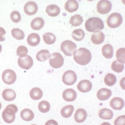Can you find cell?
Wrapping results in <instances>:
<instances>
[{
  "label": "cell",
  "instance_id": "20",
  "mask_svg": "<svg viewBox=\"0 0 125 125\" xmlns=\"http://www.w3.org/2000/svg\"><path fill=\"white\" fill-rule=\"evenodd\" d=\"M2 97L5 101L11 102L15 99L16 94L14 90L10 89H7L3 91Z\"/></svg>",
  "mask_w": 125,
  "mask_h": 125
},
{
  "label": "cell",
  "instance_id": "32",
  "mask_svg": "<svg viewBox=\"0 0 125 125\" xmlns=\"http://www.w3.org/2000/svg\"><path fill=\"white\" fill-rule=\"evenodd\" d=\"M83 21V17L78 14L72 16L70 20V23L74 27H77L80 26L82 24Z\"/></svg>",
  "mask_w": 125,
  "mask_h": 125
},
{
  "label": "cell",
  "instance_id": "38",
  "mask_svg": "<svg viewBox=\"0 0 125 125\" xmlns=\"http://www.w3.org/2000/svg\"><path fill=\"white\" fill-rule=\"evenodd\" d=\"M10 19L14 23H18L21 20V15L18 11H13L10 14Z\"/></svg>",
  "mask_w": 125,
  "mask_h": 125
},
{
  "label": "cell",
  "instance_id": "21",
  "mask_svg": "<svg viewBox=\"0 0 125 125\" xmlns=\"http://www.w3.org/2000/svg\"><path fill=\"white\" fill-rule=\"evenodd\" d=\"M46 11L48 15L55 17L59 14L60 12V9L56 5L51 4L47 6Z\"/></svg>",
  "mask_w": 125,
  "mask_h": 125
},
{
  "label": "cell",
  "instance_id": "15",
  "mask_svg": "<svg viewBox=\"0 0 125 125\" xmlns=\"http://www.w3.org/2000/svg\"><path fill=\"white\" fill-rule=\"evenodd\" d=\"M112 95L111 90L106 88H102L99 90L97 93V98L102 101L108 100Z\"/></svg>",
  "mask_w": 125,
  "mask_h": 125
},
{
  "label": "cell",
  "instance_id": "6",
  "mask_svg": "<svg viewBox=\"0 0 125 125\" xmlns=\"http://www.w3.org/2000/svg\"><path fill=\"white\" fill-rule=\"evenodd\" d=\"M49 58V62L50 66L54 69L59 68L63 64L64 59L62 55L60 53H53L50 55Z\"/></svg>",
  "mask_w": 125,
  "mask_h": 125
},
{
  "label": "cell",
  "instance_id": "34",
  "mask_svg": "<svg viewBox=\"0 0 125 125\" xmlns=\"http://www.w3.org/2000/svg\"><path fill=\"white\" fill-rule=\"evenodd\" d=\"M50 104L46 101H43L39 102L38 105V109L40 112L46 113L48 112L50 109Z\"/></svg>",
  "mask_w": 125,
  "mask_h": 125
},
{
  "label": "cell",
  "instance_id": "13",
  "mask_svg": "<svg viewBox=\"0 0 125 125\" xmlns=\"http://www.w3.org/2000/svg\"><path fill=\"white\" fill-rule=\"evenodd\" d=\"M77 89L80 92L83 93H88L92 89V83L89 80H82L77 85Z\"/></svg>",
  "mask_w": 125,
  "mask_h": 125
},
{
  "label": "cell",
  "instance_id": "37",
  "mask_svg": "<svg viewBox=\"0 0 125 125\" xmlns=\"http://www.w3.org/2000/svg\"><path fill=\"white\" fill-rule=\"evenodd\" d=\"M28 50L27 48L24 46H20L17 49V55L20 58H22L27 55Z\"/></svg>",
  "mask_w": 125,
  "mask_h": 125
},
{
  "label": "cell",
  "instance_id": "33",
  "mask_svg": "<svg viewBox=\"0 0 125 125\" xmlns=\"http://www.w3.org/2000/svg\"><path fill=\"white\" fill-rule=\"evenodd\" d=\"M12 36L17 40H22L24 39L25 34L23 31L18 28H15L11 31Z\"/></svg>",
  "mask_w": 125,
  "mask_h": 125
},
{
  "label": "cell",
  "instance_id": "35",
  "mask_svg": "<svg viewBox=\"0 0 125 125\" xmlns=\"http://www.w3.org/2000/svg\"><path fill=\"white\" fill-rule=\"evenodd\" d=\"M125 48H120L116 52V58L117 62L121 63L124 64L125 62Z\"/></svg>",
  "mask_w": 125,
  "mask_h": 125
},
{
  "label": "cell",
  "instance_id": "8",
  "mask_svg": "<svg viewBox=\"0 0 125 125\" xmlns=\"http://www.w3.org/2000/svg\"><path fill=\"white\" fill-rule=\"evenodd\" d=\"M112 9L111 2L107 0H102L97 5V12L101 14H106L110 11Z\"/></svg>",
  "mask_w": 125,
  "mask_h": 125
},
{
  "label": "cell",
  "instance_id": "12",
  "mask_svg": "<svg viewBox=\"0 0 125 125\" xmlns=\"http://www.w3.org/2000/svg\"><path fill=\"white\" fill-rule=\"evenodd\" d=\"M62 97L63 99L66 102H73L77 98V94L74 90L67 89L63 91Z\"/></svg>",
  "mask_w": 125,
  "mask_h": 125
},
{
  "label": "cell",
  "instance_id": "39",
  "mask_svg": "<svg viewBox=\"0 0 125 125\" xmlns=\"http://www.w3.org/2000/svg\"><path fill=\"white\" fill-rule=\"evenodd\" d=\"M114 125H125V115L117 117L114 121Z\"/></svg>",
  "mask_w": 125,
  "mask_h": 125
},
{
  "label": "cell",
  "instance_id": "40",
  "mask_svg": "<svg viewBox=\"0 0 125 125\" xmlns=\"http://www.w3.org/2000/svg\"><path fill=\"white\" fill-rule=\"evenodd\" d=\"M6 34V31L4 30V29L0 27V41L3 42L4 41L5 39L4 37V36Z\"/></svg>",
  "mask_w": 125,
  "mask_h": 125
},
{
  "label": "cell",
  "instance_id": "4",
  "mask_svg": "<svg viewBox=\"0 0 125 125\" xmlns=\"http://www.w3.org/2000/svg\"><path fill=\"white\" fill-rule=\"evenodd\" d=\"M122 17L119 13L114 12L109 15L107 19V25L112 29H116L119 27L122 23Z\"/></svg>",
  "mask_w": 125,
  "mask_h": 125
},
{
  "label": "cell",
  "instance_id": "5",
  "mask_svg": "<svg viewBox=\"0 0 125 125\" xmlns=\"http://www.w3.org/2000/svg\"><path fill=\"white\" fill-rule=\"evenodd\" d=\"M76 47V44L72 41L65 40L61 43L60 49L65 55L71 56L73 54Z\"/></svg>",
  "mask_w": 125,
  "mask_h": 125
},
{
  "label": "cell",
  "instance_id": "7",
  "mask_svg": "<svg viewBox=\"0 0 125 125\" xmlns=\"http://www.w3.org/2000/svg\"><path fill=\"white\" fill-rule=\"evenodd\" d=\"M17 79L15 72L11 69H7L4 71L2 74V80L4 83L11 85L13 84Z\"/></svg>",
  "mask_w": 125,
  "mask_h": 125
},
{
  "label": "cell",
  "instance_id": "17",
  "mask_svg": "<svg viewBox=\"0 0 125 125\" xmlns=\"http://www.w3.org/2000/svg\"><path fill=\"white\" fill-rule=\"evenodd\" d=\"M87 117V113L85 110L83 109H77L74 114V118L75 121L77 123H83Z\"/></svg>",
  "mask_w": 125,
  "mask_h": 125
},
{
  "label": "cell",
  "instance_id": "10",
  "mask_svg": "<svg viewBox=\"0 0 125 125\" xmlns=\"http://www.w3.org/2000/svg\"><path fill=\"white\" fill-rule=\"evenodd\" d=\"M18 63L21 68L25 70H28L32 67L33 65V60L31 56L27 55L22 58L19 57L18 60Z\"/></svg>",
  "mask_w": 125,
  "mask_h": 125
},
{
  "label": "cell",
  "instance_id": "2",
  "mask_svg": "<svg viewBox=\"0 0 125 125\" xmlns=\"http://www.w3.org/2000/svg\"><path fill=\"white\" fill-rule=\"evenodd\" d=\"M86 31L90 32H94L102 30L104 28L103 21L98 17H92L87 20L85 24Z\"/></svg>",
  "mask_w": 125,
  "mask_h": 125
},
{
  "label": "cell",
  "instance_id": "45",
  "mask_svg": "<svg viewBox=\"0 0 125 125\" xmlns=\"http://www.w3.org/2000/svg\"></svg>",
  "mask_w": 125,
  "mask_h": 125
},
{
  "label": "cell",
  "instance_id": "31",
  "mask_svg": "<svg viewBox=\"0 0 125 125\" xmlns=\"http://www.w3.org/2000/svg\"><path fill=\"white\" fill-rule=\"evenodd\" d=\"M73 39L77 41H81L84 38L85 33L81 29L75 30L73 31L72 34Z\"/></svg>",
  "mask_w": 125,
  "mask_h": 125
},
{
  "label": "cell",
  "instance_id": "3",
  "mask_svg": "<svg viewBox=\"0 0 125 125\" xmlns=\"http://www.w3.org/2000/svg\"><path fill=\"white\" fill-rule=\"evenodd\" d=\"M18 110V108L15 105H8L2 113V117L4 121L8 124L13 122L15 119V114Z\"/></svg>",
  "mask_w": 125,
  "mask_h": 125
},
{
  "label": "cell",
  "instance_id": "42",
  "mask_svg": "<svg viewBox=\"0 0 125 125\" xmlns=\"http://www.w3.org/2000/svg\"><path fill=\"white\" fill-rule=\"evenodd\" d=\"M101 125H111L108 122H103Z\"/></svg>",
  "mask_w": 125,
  "mask_h": 125
},
{
  "label": "cell",
  "instance_id": "1",
  "mask_svg": "<svg viewBox=\"0 0 125 125\" xmlns=\"http://www.w3.org/2000/svg\"><path fill=\"white\" fill-rule=\"evenodd\" d=\"M73 59L75 62L81 65H85L91 62L92 54L85 48H80L73 53Z\"/></svg>",
  "mask_w": 125,
  "mask_h": 125
},
{
  "label": "cell",
  "instance_id": "14",
  "mask_svg": "<svg viewBox=\"0 0 125 125\" xmlns=\"http://www.w3.org/2000/svg\"><path fill=\"white\" fill-rule=\"evenodd\" d=\"M109 105L113 109L119 110L124 108L125 103L122 99L119 97H115L110 101Z\"/></svg>",
  "mask_w": 125,
  "mask_h": 125
},
{
  "label": "cell",
  "instance_id": "16",
  "mask_svg": "<svg viewBox=\"0 0 125 125\" xmlns=\"http://www.w3.org/2000/svg\"><path fill=\"white\" fill-rule=\"evenodd\" d=\"M105 39V35L101 31L95 32L92 35L91 40L95 45H100L102 44Z\"/></svg>",
  "mask_w": 125,
  "mask_h": 125
},
{
  "label": "cell",
  "instance_id": "22",
  "mask_svg": "<svg viewBox=\"0 0 125 125\" xmlns=\"http://www.w3.org/2000/svg\"><path fill=\"white\" fill-rule=\"evenodd\" d=\"M45 21L42 18L37 17L32 20L31 22V28L35 31L41 30L44 26Z\"/></svg>",
  "mask_w": 125,
  "mask_h": 125
},
{
  "label": "cell",
  "instance_id": "11",
  "mask_svg": "<svg viewBox=\"0 0 125 125\" xmlns=\"http://www.w3.org/2000/svg\"><path fill=\"white\" fill-rule=\"evenodd\" d=\"M38 10L37 4L34 1H30L26 3L24 7L25 13L29 16L35 15Z\"/></svg>",
  "mask_w": 125,
  "mask_h": 125
},
{
  "label": "cell",
  "instance_id": "41",
  "mask_svg": "<svg viewBox=\"0 0 125 125\" xmlns=\"http://www.w3.org/2000/svg\"><path fill=\"white\" fill-rule=\"evenodd\" d=\"M45 125H58V124L55 120H50L47 121Z\"/></svg>",
  "mask_w": 125,
  "mask_h": 125
},
{
  "label": "cell",
  "instance_id": "18",
  "mask_svg": "<svg viewBox=\"0 0 125 125\" xmlns=\"http://www.w3.org/2000/svg\"><path fill=\"white\" fill-rule=\"evenodd\" d=\"M40 38L39 35L37 33H31L30 34L27 38L28 44L32 47H36L40 43Z\"/></svg>",
  "mask_w": 125,
  "mask_h": 125
},
{
  "label": "cell",
  "instance_id": "43",
  "mask_svg": "<svg viewBox=\"0 0 125 125\" xmlns=\"http://www.w3.org/2000/svg\"><path fill=\"white\" fill-rule=\"evenodd\" d=\"M1 50H2V47H1V46L0 45V53L1 51Z\"/></svg>",
  "mask_w": 125,
  "mask_h": 125
},
{
  "label": "cell",
  "instance_id": "25",
  "mask_svg": "<svg viewBox=\"0 0 125 125\" xmlns=\"http://www.w3.org/2000/svg\"><path fill=\"white\" fill-rule=\"evenodd\" d=\"M42 91L37 87L34 88L32 89L30 92V96L31 99L33 100L37 101L39 100L43 96Z\"/></svg>",
  "mask_w": 125,
  "mask_h": 125
},
{
  "label": "cell",
  "instance_id": "24",
  "mask_svg": "<svg viewBox=\"0 0 125 125\" xmlns=\"http://www.w3.org/2000/svg\"><path fill=\"white\" fill-rule=\"evenodd\" d=\"M21 117L25 121H31L34 117V114L31 109H25L21 112Z\"/></svg>",
  "mask_w": 125,
  "mask_h": 125
},
{
  "label": "cell",
  "instance_id": "19",
  "mask_svg": "<svg viewBox=\"0 0 125 125\" xmlns=\"http://www.w3.org/2000/svg\"><path fill=\"white\" fill-rule=\"evenodd\" d=\"M79 8V4L76 0H69L66 1L64 5L65 10L69 12L76 11Z\"/></svg>",
  "mask_w": 125,
  "mask_h": 125
},
{
  "label": "cell",
  "instance_id": "23",
  "mask_svg": "<svg viewBox=\"0 0 125 125\" xmlns=\"http://www.w3.org/2000/svg\"><path fill=\"white\" fill-rule=\"evenodd\" d=\"M102 53L107 59H111L113 55V48L110 44H106L102 47Z\"/></svg>",
  "mask_w": 125,
  "mask_h": 125
},
{
  "label": "cell",
  "instance_id": "30",
  "mask_svg": "<svg viewBox=\"0 0 125 125\" xmlns=\"http://www.w3.org/2000/svg\"><path fill=\"white\" fill-rule=\"evenodd\" d=\"M44 41L47 45H52L55 43L56 41V37L55 35L50 32H47L43 36Z\"/></svg>",
  "mask_w": 125,
  "mask_h": 125
},
{
  "label": "cell",
  "instance_id": "44",
  "mask_svg": "<svg viewBox=\"0 0 125 125\" xmlns=\"http://www.w3.org/2000/svg\"><path fill=\"white\" fill-rule=\"evenodd\" d=\"M1 103L0 102V110L1 109Z\"/></svg>",
  "mask_w": 125,
  "mask_h": 125
},
{
  "label": "cell",
  "instance_id": "28",
  "mask_svg": "<svg viewBox=\"0 0 125 125\" xmlns=\"http://www.w3.org/2000/svg\"><path fill=\"white\" fill-rule=\"evenodd\" d=\"M50 56V52L47 50H41L36 55V58L40 62H44L47 61Z\"/></svg>",
  "mask_w": 125,
  "mask_h": 125
},
{
  "label": "cell",
  "instance_id": "36",
  "mask_svg": "<svg viewBox=\"0 0 125 125\" xmlns=\"http://www.w3.org/2000/svg\"><path fill=\"white\" fill-rule=\"evenodd\" d=\"M111 67V69L113 71L117 73H119L122 72L124 70V65L123 63L118 62L117 60H116L112 63Z\"/></svg>",
  "mask_w": 125,
  "mask_h": 125
},
{
  "label": "cell",
  "instance_id": "9",
  "mask_svg": "<svg viewBox=\"0 0 125 125\" xmlns=\"http://www.w3.org/2000/svg\"><path fill=\"white\" fill-rule=\"evenodd\" d=\"M76 80L77 76L73 71H67L62 75V82L66 85H73L75 83Z\"/></svg>",
  "mask_w": 125,
  "mask_h": 125
},
{
  "label": "cell",
  "instance_id": "26",
  "mask_svg": "<svg viewBox=\"0 0 125 125\" xmlns=\"http://www.w3.org/2000/svg\"><path fill=\"white\" fill-rule=\"evenodd\" d=\"M99 116L102 119L110 120L113 117V113L110 109H103L99 111Z\"/></svg>",
  "mask_w": 125,
  "mask_h": 125
},
{
  "label": "cell",
  "instance_id": "29",
  "mask_svg": "<svg viewBox=\"0 0 125 125\" xmlns=\"http://www.w3.org/2000/svg\"><path fill=\"white\" fill-rule=\"evenodd\" d=\"M104 81L106 85L113 86L117 82V77L114 74L109 73L105 76Z\"/></svg>",
  "mask_w": 125,
  "mask_h": 125
},
{
  "label": "cell",
  "instance_id": "27",
  "mask_svg": "<svg viewBox=\"0 0 125 125\" xmlns=\"http://www.w3.org/2000/svg\"><path fill=\"white\" fill-rule=\"evenodd\" d=\"M74 111V107L73 105H67L61 110V114L62 117L64 118H69L72 116Z\"/></svg>",
  "mask_w": 125,
  "mask_h": 125
}]
</instances>
